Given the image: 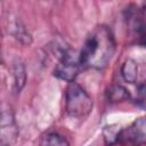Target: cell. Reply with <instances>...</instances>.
<instances>
[{
  "mask_svg": "<svg viewBox=\"0 0 146 146\" xmlns=\"http://www.w3.org/2000/svg\"><path fill=\"white\" fill-rule=\"evenodd\" d=\"M119 143L129 144L132 146L146 144V117H139L135 120L128 128L122 129Z\"/></svg>",
  "mask_w": 146,
  "mask_h": 146,
  "instance_id": "277c9868",
  "label": "cell"
},
{
  "mask_svg": "<svg viewBox=\"0 0 146 146\" xmlns=\"http://www.w3.org/2000/svg\"><path fill=\"white\" fill-rule=\"evenodd\" d=\"M11 72H13V79H14V88L17 92H19L26 82V71H25V66L21 60H15L13 63V67H11Z\"/></svg>",
  "mask_w": 146,
  "mask_h": 146,
  "instance_id": "52a82bcc",
  "label": "cell"
},
{
  "mask_svg": "<svg viewBox=\"0 0 146 146\" xmlns=\"http://www.w3.org/2000/svg\"><path fill=\"white\" fill-rule=\"evenodd\" d=\"M122 128L119 124H107L103 128V139L106 146H113L120 141Z\"/></svg>",
  "mask_w": 146,
  "mask_h": 146,
  "instance_id": "9c48e42d",
  "label": "cell"
},
{
  "mask_svg": "<svg viewBox=\"0 0 146 146\" xmlns=\"http://www.w3.org/2000/svg\"><path fill=\"white\" fill-rule=\"evenodd\" d=\"M115 52V40L112 31L105 26H97L86 39L80 51L81 66L87 68H105Z\"/></svg>",
  "mask_w": 146,
  "mask_h": 146,
  "instance_id": "6da1fadb",
  "label": "cell"
},
{
  "mask_svg": "<svg viewBox=\"0 0 146 146\" xmlns=\"http://www.w3.org/2000/svg\"><path fill=\"white\" fill-rule=\"evenodd\" d=\"M144 8L146 9V2H144Z\"/></svg>",
  "mask_w": 146,
  "mask_h": 146,
  "instance_id": "5bb4252c",
  "label": "cell"
},
{
  "mask_svg": "<svg viewBox=\"0 0 146 146\" xmlns=\"http://www.w3.org/2000/svg\"><path fill=\"white\" fill-rule=\"evenodd\" d=\"M137 38H138L139 43L146 47V25H145V27L143 29V31L139 33V35H138Z\"/></svg>",
  "mask_w": 146,
  "mask_h": 146,
  "instance_id": "4fadbf2b",
  "label": "cell"
},
{
  "mask_svg": "<svg viewBox=\"0 0 146 146\" xmlns=\"http://www.w3.org/2000/svg\"><path fill=\"white\" fill-rule=\"evenodd\" d=\"M40 146H70L67 139L57 132H47L40 138Z\"/></svg>",
  "mask_w": 146,
  "mask_h": 146,
  "instance_id": "8fae6325",
  "label": "cell"
},
{
  "mask_svg": "<svg viewBox=\"0 0 146 146\" xmlns=\"http://www.w3.org/2000/svg\"><path fill=\"white\" fill-rule=\"evenodd\" d=\"M58 58L59 62L52 72L54 76L63 81H66L68 83L74 82L81 67L80 52H78L76 50L70 47H66L58 55Z\"/></svg>",
  "mask_w": 146,
  "mask_h": 146,
  "instance_id": "3957f363",
  "label": "cell"
},
{
  "mask_svg": "<svg viewBox=\"0 0 146 146\" xmlns=\"http://www.w3.org/2000/svg\"><path fill=\"white\" fill-rule=\"evenodd\" d=\"M138 96H139V100L140 103L146 105V82L141 83L138 87Z\"/></svg>",
  "mask_w": 146,
  "mask_h": 146,
  "instance_id": "7c38bea8",
  "label": "cell"
},
{
  "mask_svg": "<svg viewBox=\"0 0 146 146\" xmlns=\"http://www.w3.org/2000/svg\"><path fill=\"white\" fill-rule=\"evenodd\" d=\"M65 110L72 117L87 116L92 110V99L78 83H68L65 90Z\"/></svg>",
  "mask_w": 146,
  "mask_h": 146,
  "instance_id": "7a4b0ae2",
  "label": "cell"
},
{
  "mask_svg": "<svg viewBox=\"0 0 146 146\" xmlns=\"http://www.w3.org/2000/svg\"><path fill=\"white\" fill-rule=\"evenodd\" d=\"M7 31L8 33L18 40L21 43L29 46L32 43V35L30 34L29 30L26 29L25 24L22 22V19L17 16L10 15L7 19Z\"/></svg>",
  "mask_w": 146,
  "mask_h": 146,
  "instance_id": "8992f818",
  "label": "cell"
},
{
  "mask_svg": "<svg viewBox=\"0 0 146 146\" xmlns=\"http://www.w3.org/2000/svg\"><path fill=\"white\" fill-rule=\"evenodd\" d=\"M121 75L128 83H135L138 78V65L132 58H128L121 66Z\"/></svg>",
  "mask_w": 146,
  "mask_h": 146,
  "instance_id": "ba28073f",
  "label": "cell"
},
{
  "mask_svg": "<svg viewBox=\"0 0 146 146\" xmlns=\"http://www.w3.org/2000/svg\"><path fill=\"white\" fill-rule=\"evenodd\" d=\"M106 96L110 103H120L130 98L129 91L121 84L111 86L106 91Z\"/></svg>",
  "mask_w": 146,
  "mask_h": 146,
  "instance_id": "30bf717a",
  "label": "cell"
},
{
  "mask_svg": "<svg viewBox=\"0 0 146 146\" xmlns=\"http://www.w3.org/2000/svg\"><path fill=\"white\" fill-rule=\"evenodd\" d=\"M18 137V128L11 110H2L0 119L1 146H11Z\"/></svg>",
  "mask_w": 146,
  "mask_h": 146,
  "instance_id": "5b68a950",
  "label": "cell"
}]
</instances>
